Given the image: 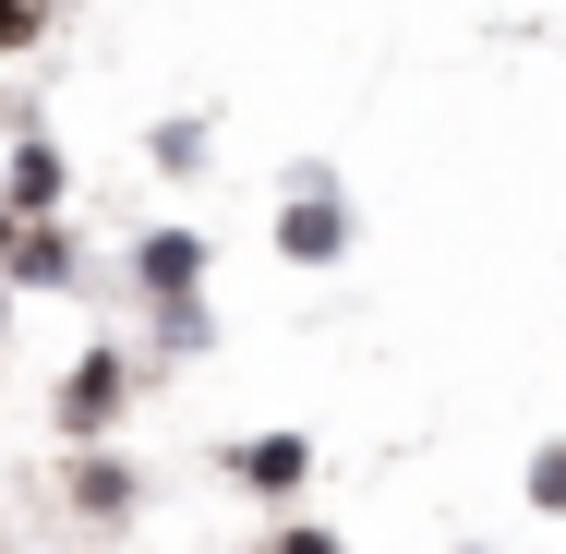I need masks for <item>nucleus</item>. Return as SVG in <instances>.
Listing matches in <instances>:
<instances>
[{
    "label": "nucleus",
    "mask_w": 566,
    "mask_h": 554,
    "mask_svg": "<svg viewBox=\"0 0 566 554\" xmlns=\"http://www.w3.org/2000/svg\"><path fill=\"white\" fill-rule=\"evenodd\" d=\"M265 241H277V265H302V278H338L349 253H361V206H349V181L326 169V157L290 169V194H277Z\"/></svg>",
    "instance_id": "f257e3e1"
},
{
    "label": "nucleus",
    "mask_w": 566,
    "mask_h": 554,
    "mask_svg": "<svg viewBox=\"0 0 566 554\" xmlns=\"http://www.w3.org/2000/svg\"><path fill=\"white\" fill-rule=\"evenodd\" d=\"M133 386H145V362L120 349V337H85L61 374H49V435L61 446H109L133 422Z\"/></svg>",
    "instance_id": "f03ea898"
},
{
    "label": "nucleus",
    "mask_w": 566,
    "mask_h": 554,
    "mask_svg": "<svg viewBox=\"0 0 566 554\" xmlns=\"http://www.w3.org/2000/svg\"><path fill=\"white\" fill-rule=\"evenodd\" d=\"M120 278H133V302H193V290L218 278V241L193 218H145L120 241Z\"/></svg>",
    "instance_id": "7ed1b4c3"
},
{
    "label": "nucleus",
    "mask_w": 566,
    "mask_h": 554,
    "mask_svg": "<svg viewBox=\"0 0 566 554\" xmlns=\"http://www.w3.org/2000/svg\"><path fill=\"white\" fill-rule=\"evenodd\" d=\"M0 290H12V302H61V290H85V229H73V218H24V229H12V253H0Z\"/></svg>",
    "instance_id": "20e7f679"
},
{
    "label": "nucleus",
    "mask_w": 566,
    "mask_h": 554,
    "mask_svg": "<svg viewBox=\"0 0 566 554\" xmlns=\"http://www.w3.org/2000/svg\"><path fill=\"white\" fill-rule=\"evenodd\" d=\"M61 506H73L85 531H133V506H145V470H133L120 446H61Z\"/></svg>",
    "instance_id": "39448f33"
},
{
    "label": "nucleus",
    "mask_w": 566,
    "mask_h": 554,
    "mask_svg": "<svg viewBox=\"0 0 566 554\" xmlns=\"http://www.w3.org/2000/svg\"><path fill=\"white\" fill-rule=\"evenodd\" d=\"M0 194H12V218H73V157H61L49 121H12V145H0Z\"/></svg>",
    "instance_id": "423d86ee"
},
{
    "label": "nucleus",
    "mask_w": 566,
    "mask_h": 554,
    "mask_svg": "<svg viewBox=\"0 0 566 554\" xmlns=\"http://www.w3.org/2000/svg\"><path fill=\"white\" fill-rule=\"evenodd\" d=\"M218 470L253 494V506H290V494L314 482V435H290V422H277V435H229V446H218Z\"/></svg>",
    "instance_id": "0eeeda50"
},
{
    "label": "nucleus",
    "mask_w": 566,
    "mask_h": 554,
    "mask_svg": "<svg viewBox=\"0 0 566 554\" xmlns=\"http://www.w3.org/2000/svg\"><path fill=\"white\" fill-rule=\"evenodd\" d=\"M206 157H218V121H206V109L145 121V169H157V181H206Z\"/></svg>",
    "instance_id": "6e6552de"
},
{
    "label": "nucleus",
    "mask_w": 566,
    "mask_h": 554,
    "mask_svg": "<svg viewBox=\"0 0 566 554\" xmlns=\"http://www.w3.org/2000/svg\"><path fill=\"white\" fill-rule=\"evenodd\" d=\"M145 337H157V362H206V349H218L206 290H193V302H145Z\"/></svg>",
    "instance_id": "1a4fd4ad"
},
{
    "label": "nucleus",
    "mask_w": 566,
    "mask_h": 554,
    "mask_svg": "<svg viewBox=\"0 0 566 554\" xmlns=\"http://www.w3.org/2000/svg\"><path fill=\"white\" fill-rule=\"evenodd\" d=\"M49 36H61V0H0V73H12V61H36Z\"/></svg>",
    "instance_id": "9d476101"
},
{
    "label": "nucleus",
    "mask_w": 566,
    "mask_h": 554,
    "mask_svg": "<svg viewBox=\"0 0 566 554\" xmlns=\"http://www.w3.org/2000/svg\"><path fill=\"white\" fill-rule=\"evenodd\" d=\"M518 494H531L543 519H566V435H543L531 458H518Z\"/></svg>",
    "instance_id": "9b49d317"
},
{
    "label": "nucleus",
    "mask_w": 566,
    "mask_h": 554,
    "mask_svg": "<svg viewBox=\"0 0 566 554\" xmlns=\"http://www.w3.org/2000/svg\"><path fill=\"white\" fill-rule=\"evenodd\" d=\"M265 554H349V543L326 531V519H277V543H265Z\"/></svg>",
    "instance_id": "f8f14e48"
},
{
    "label": "nucleus",
    "mask_w": 566,
    "mask_h": 554,
    "mask_svg": "<svg viewBox=\"0 0 566 554\" xmlns=\"http://www.w3.org/2000/svg\"><path fill=\"white\" fill-rule=\"evenodd\" d=\"M12 229H24V218H12V194H0V253H12Z\"/></svg>",
    "instance_id": "ddd939ff"
},
{
    "label": "nucleus",
    "mask_w": 566,
    "mask_h": 554,
    "mask_svg": "<svg viewBox=\"0 0 566 554\" xmlns=\"http://www.w3.org/2000/svg\"><path fill=\"white\" fill-rule=\"evenodd\" d=\"M0 337H12V290H0Z\"/></svg>",
    "instance_id": "4468645a"
}]
</instances>
